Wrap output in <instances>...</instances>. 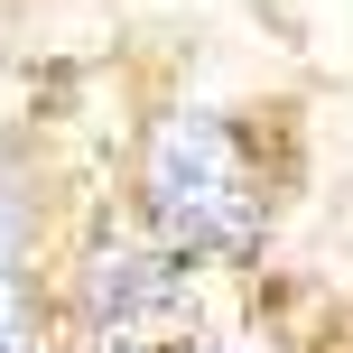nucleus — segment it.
<instances>
[{"mask_svg": "<svg viewBox=\"0 0 353 353\" xmlns=\"http://www.w3.org/2000/svg\"><path fill=\"white\" fill-rule=\"evenodd\" d=\"M149 214L176 251H242L261 232V176L214 112H176L149 140Z\"/></svg>", "mask_w": 353, "mask_h": 353, "instance_id": "nucleus-1", "label": "nucleus"}, {"mask_svg": "<svg viewBox=\"0 0 353 353\" xmlns=\"http://www.w3.org/2000/svg\"><path fill=\"white\" fill-rule=\"evenodd\" d=\"M93 353H195V298L168 261L112 251L93 261Z\"/></svg>", "mask_w": 353, "mask_h": 353, "instance_id": "nucleus-2", "label": "nucleus"}, {"mask_svg": "<svg viewBox=\"0 0 353 353\" xmlns=\"http://www.w3.org/2000/svg\"><path fill=\"white\" fill-rule=\"evenodd\" d=\"M0 353H37V325H28V288L10 279V261H0Z\"/></svg>", "mask_w": 353, "mask_h": 353, "instance_id": "nucleus-3", "label": "nucleus"}]
</instances>
